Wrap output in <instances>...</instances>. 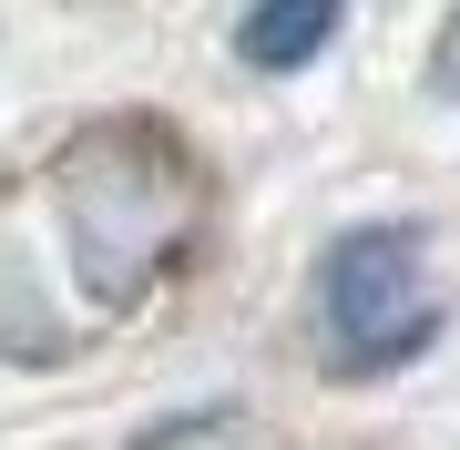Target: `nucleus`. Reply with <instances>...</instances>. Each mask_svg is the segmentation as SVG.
Instances as JSON below:
<instances>
[{
  "label": "nucleus",
  "instance_id": "2",
  "mask_svg": "<svg viewBox=\"0 0 460 450\" xmlns=\"http://www.w3.org/2000/svg\"><path fill=\"white\" fill-rule=\"evenodd\" d=\"M328 31H338V0H256L235 51H246L256 72H296L307 51H328Z\"/></svg>",
  "mask_w": 460,
  "mask_h": 450
},
{
  "label": "nucleus",
  "instance_id": "1",
  "mask_svg": "<svg viewBox=\"0 0 460 450\" xmlns=\"http://www.w3.org/2000/svg\"><path fill=\"white\" fill-rule=\"evenodd\" d=\"M317 317H328L348 379L420 358V349H429V328H440V297L420 287V235H410V225L338 235L328 267H317Z\"/></svg>",
  "mask_w": 460,
  "mask_h": 450
}]
</instances>
